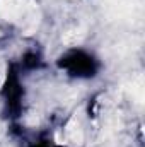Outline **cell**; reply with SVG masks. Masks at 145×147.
<instances>
[{"label":"cell","instance_id":"7a4b0ae2","mask_svg":"<svg viewBox=\"0 0 145 147\" xmlns=\"http://www.w3.org/2000/svg\"><path fill=\"white\" fill-rule=\"evenodd\" d=\"M65 134H67V137H68V140L75 144V146H80L82 142H84V134H82V128H80V125H79V121L72 118L68 123H67V127H65Z\"/></svg>","mask_w":145,"mask_h":147},{"label":"cell","instance_id":"6da1fadb","mask_svg":"<svg viewBox=\"0 0 145 147\" xmlns=\"http://www.w3.org/2000/svg\"><path fill=\"white\" fill-rule=\"evenodd\" d=\"M0 17L24 26L26 33L31 31L38 24L36 2L34 0H0Z\"/></svg>","mask_w":145,"mask_h":147},{"label":"cell","instance_id":"3957f363","mask_svg":"<svg viewBox=\"0 0 145 147\" xmlns=\"http://www.w3.org/2000/svg\"><path fill=\"white\" fill-rule=\"evenodd\" d=\"M82 38H84V31L82 29H70V31H67L62 39H63V43H67V45H75V43H79V41H82Z\"/></svg>","mask_w":145,"mask_h":147}]
</instances>
